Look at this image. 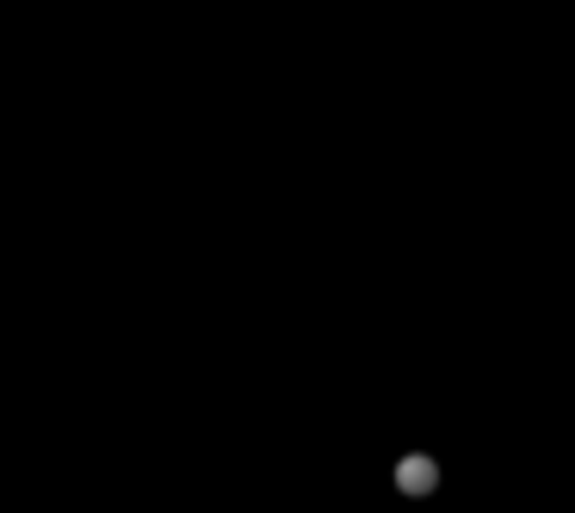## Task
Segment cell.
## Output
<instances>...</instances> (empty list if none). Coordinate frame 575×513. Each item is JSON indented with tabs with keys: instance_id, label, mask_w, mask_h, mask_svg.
Masks as SVG:
<instances>
[{
	"instance_id": "obj_1",
	"label": "cell",
	"mask_w": 575,
	"mask_h": 513,
	"mask_svg": "<svg viewBox=\"0 0 575 513\" xmlns=\"http://www.w3.org/2000/svg\"><path fill=\"white\" fill-rule=\"evenodd\" d=\"M396 482H403V489H434V458H403V470H396Z\"/></svg>"
}]
</instances>
